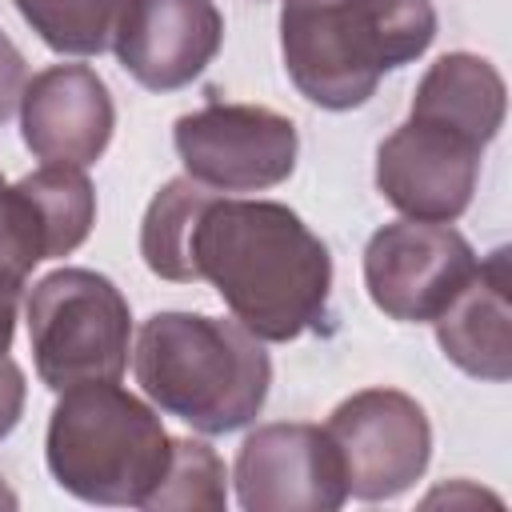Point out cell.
Here are the masks:
<instances>
[{"label":"cell","mask_w":512,"mask_h":512,"mask_svg":"<svg viewBox=\"0 0 512 512\" xmlns=\"http://www.w3.org/2000/svg\"><path fill=\"white\" fill-rule=\"evenodd\" d=\"M324 436L336 448L348 496L368 504L408 492L432 456L424 408L396 388H364L340 400L324 424Z\"/></svg>","instance_id":"obj_6"},{"label":"cell","mask_w":512,"mask_h":512,"mask_svg":"<svg viewBox=\"0 0 512 512\" xmlns=\"http://www.w3.org/2000/svg\"><path fill=\"white\" fill-rule=\"evenodd\" d=\"M24 84H28L24 52L0 32V124L16 112V104H20V96H24Z\"/></svg>","instance_id":"obj_18"},{"label":"cell","mask_w":512,"mask_h":512,"mask_svg":"<svg viewBox=\"0 0 512 512\" xmlns=\"http://www.w3.org/2000/svg\"><path fill=\"white\" fill-rule=\"evenodd\" d=\"M184 172L212 192H264L296 168V124L264 104L208 100L172 128Z\"/></svg>","instance_id":"obj_7"},{"label":"cell","mask_w":512,"mask_h":512,"mask_svg":"<svg viewBox=\"0 0 512 512\" xmlns=\"http://www.w3.org/2000/svg\"><path fill=\"white\" fill-rule=\"evenodd\" d=\"M228 472L224 460L204 444V440H172L168 468L148 496L144 508L164 512V508H208L220 512L228 504Z\"/></svg>","instance_id":"obj_17"},{"label":"cell","mask_w":512,"mask_h":512,"mask_svg":"<svg viewBox=\"0 0 512 512\" xmlns=\"http://www.w3.org/2000/svg\"><path fill=\"white\" fill-rule=\"evenodd\" d=\"M24 372H20V364L8 356V352H0V440L20 424V412H24Z\"/></svg>","instance_id":"obj_19"},{"label":"cell","mask_w":512,"mask_h":512,"mask_svg":"<svg viewBox=\"0 0 512 512\" xmlns=\"http://www.w3.org/2000/svg\"><path fill=\"white\" fill-rule=\"evenodd\" d=\"M504 76L492 60L472 52H444L416 84L412 120L440 124L476 148H488L504 124Z\"/></svg>","instance_id":"obj_14"},{"label":"cell","mask_w":512,"mask_h":512,"mask_svg":"<svg viewBox=\"0 0 512 512\" xmlns=\"http://www.w3.org/2000/svg\"><path fill=\"white\" fill-rule=\"evenodd\" d=\"M472 268V244L452 224L432 220L384 224L364 248V288L372 304L404 324L436 320Z\"/></svg>","instance_id":"obj_8"},{"label":"cell","mask_w":512,"mask_h":512,"mask_svg":"<svg viewBox=\"0 0 512 512\" xmlns=\"http://www.w3.org/2000/svg\"><path fill=\"white\" fill-rule=\"evenodd\" d=\"M512 272H508V248L488 252L472 268V276L456 288V296L440 308L436 340L444 356L476 376L504 384L512 376Z\"/></svg>","instance_id":"obj_13"},{"label":"cell","mask_w":512,"mask_h":512,"mask_svg":"<svg viewBox=\"0 0 512 512\" xmlns=\"http://www.w3.org/2000/svg\"><path fill=\"white\" fill-rule=\"evenodd\" d=\"M116 128L108 84L88 64H52L24 84L20 136L44 164L88 168L104 156Z\"/></svg>","instance_id":"obj_12"},{"label":"cell","mask_w":512,"mask_h":512,"mask_svg":"<svg viewBox=\"0 0 512 512\" xmlns=\"http://www.w3.org/2000/svg\"><path fill=\"white\" fill-rule=\"evenodd\" d=\"M140 392L204 436H224L256 420L268 400L272 360L240 320L204 312H156L132 352Z\"/></svg>","instance_id":"obj_2"},{"label":"cell","mask_w":512,"mask_h":512,"mask_svg":"<svg viewBox=\"0 0 512 512\" xmlns=\"http://www.w3.org/2000/svg\"><path fill=\"white\" fill-rule=\"evenodd\" d=\"M224 40V16L212 0H124L112 48L120 68L148 92L192 84Z\"/></svg>","instance_id":"obj_11"},{"label":"cell","mask_w":512,"mask_h":512,"mask_svg":"<svg viewBox=\"0 0 512 512\" xmlns=\"http://www.w3.org/2000/svg\"><path fill=\"white\" fill-rule=\"evenodd\" d=\"M0 508H16V492L4 484V476H0Z\"/></svg>","instance_id":"obj_20"},{"label":"cell","mask_w":512,"mask_h":512,"mask_svg":"<svg viewBox=\"0 0 512 512\" xmlns=\"http://www.w3.org/2000/svg\"><path fill=\"white\" fill-rule=\"evenodd\" d=\"M192 264L256 340L288 344L328 312L332 256L288 204L212 196L192 236Z\"/></svg>","instance_id":"obj_1"},{"label":"cell","mask_w":512,"mask_h":512,"mask_svg":"<svg viewBox=\"0 0 512 512\" xmlns=\"http://www.w3.org/2000/svg\"><path fill=\"white\" fill-rule=\"evenodd\" d=\"M480 152L472 140L408 116L376 148V188L408 220L452 224L472 204Z\"/></svg>","instance_id":"obj_10"},{"label":"cell","mask_w":512,"mask_h":512,"mask_svg":"<svg viewBox=\"0 0 512 512\" xmlns=\"http://www.w3.org/2000/svg\"><path fill=\"white\" fill-rule=\"evenodd\" d=\"M44 456L56 484L76 500L144 508L168 468L172 436L160 416L116 380H88L60 392Z\"/></svg>","instance_id":"obj_4"},{"label":"cell","mask_w":512,"mask_h":512,"mask_svg":"<svg viewBox=\"0 0 512 512\" xmlns=\"http://www.w3.org/2000/svg\"><path fill=\"white\" fill-rule=\"evenodd\" d=\"M236 500L248 512H336L348 500L332 440L316 424H264L236 452Z\"/></svg>","instance_id":"obj_9"},{"label":"cell","mask_w":512,"mask_h":512,"mask_svg":"<svg viewBox=\"0 0 512 512\" xmlns=\"http://www.w3.org/2000/svg\"><path fill=\"white\" fill-rule=\"evenodd\" d=\"M436 40L432 0H284L280 52L296 92L328 112L368 104L380 76Z\"/></svg>","instance_id":"obj_3"},{"label":"cell","mask_w":512,"mask_h":512,"mask_svg":"<svg viewBox=\"0 0 512 512\" xmlns=\"http://www.w3.org/2000/svg\"><path fill=\"white\" fill-rule=\"evenodd\" d=\"M212 196L216 192L196 184L192 176H176L152 196L144 224H140V256L152 276L176 280V284L200 280L196 264H192V236H196L200 212L212 204Z\"/></svg>","instance_id":"obj_15"},{"label":"cell","mask_w":512,"mask_h":512,"mask_svg":"<svg viewBox=\"0 0 512 512\" xmlns=\"http://www.w3.org/2000/svg\"><path fill=\"white\" fill-rule=\"evenodd\" d=\"M36 376L64 392L88 380H120L128 368L132 312L124 292L92 268L48 272L24 304Z\"/></svg>","instance_id":"obj_5"},{"label":"cell","mask_w":512,"mask_h":512,"mask_svg":"<svg viewBox=\"0 0 512 512\" xmlns=\"http://www.w3.org/2000/svg\"><path fill=\"white\" fill-rule=\"evenodd\" d=\"M28 28L60 56H100L112 44L124 0H16Z\"/></svg>","instance_id":"obj_16"}]
</instances>
